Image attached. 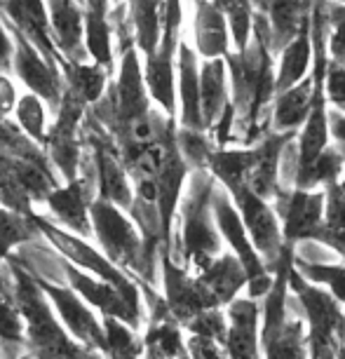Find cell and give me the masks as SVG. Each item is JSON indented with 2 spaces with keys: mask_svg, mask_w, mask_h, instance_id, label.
Instances as JSON below:
<instances>
[{
  "mask_svg": "<svg viewBox=\"0 0 345 359\" xmlns=\"http://www.w3.org/2000/svg\"><path fill=\"white\" fill-rule=\"evenodd\" d=\"M181 22H184L181 0H165L160 43L155 52L146 57L144 66V83L151 104L174 120H177V64H174V57L179 50Z\"/></svg>",
  "mask_w": 345,
  "mask_h": 359,
  "instance_id": "cell-6",
  "label": "cell"
},
{
  "mask_svg": "<svg viewBox=\"0 0 345 359\" xmlns=\"http://www.w3.org/2000/svg\"><path fill=\"white\" fill-rule=\"evenodd\" d=\"M10 31H12V43H15L12 73L22 80L31 94L43 99L47 108L57 111L59 101H62V92H64L62 71L47 62L43 54L22 36V31H17L12 24H10Z\"/></svg>",
  "mask_w": 345,
  "mask_h": 359,
  "instance_id": "cell-13",
  "label": "cell"
},
{
  "mask_svg": "<svg viewBox=\"0 0 345 359\" xmlns=\"http://www.w3.org/2000/svg\"><path fill=\"white\" fill-rule=\"evenodd\" d=\"M310 57H313V47H310V19H308V22H303L299 36L282 50L280 71H277L275 78V94L299 85L308 76Z\"/></svg>",
  "mask_w": 345,
  "mask_h": 359,
  "instance_id": "cell-28",
  "label": "cell"
},
{
  "mask_svg": "<svg viewBox=\"0 0 345 359\" xmlns=\"http://www.w3.org/2000/svg\"><path fill=\"white\" fill-rule=\"evenodd\" d=\"M108 3H111V0H85V5H87L85 12H92V15H106L108 17Z\"/></svg>",
  "mask_w": 345,
  "mask_h": 359,
  "instance_id": "cell-47",
  "label": "cell"
},
{
  "mask_svg": "<svg viewBox=\"0 0 345 359\" xmlns=\"http://www.w3.org/2000/svg\"><path fill=\"white\" fill-rule=\"evenodd\" d=\"M160 289L169 315L181 329L195 315L219 308V303L198 282V277L188 273L186 268H181L179 263H174L167 254H160Z\"/></svg>",
  "mask_w": 345,
  "mask_h": 359,
  "instance_id": "cell-8",
  "label": "cell"
},
{
  "mask_svg": "<svg viewBox=\"0 0 345 359\" xmlns=\"http://www.w3.org/2000/svg\"><path fill=\"white\" fill-rule=\"evenodd\" d=\"M233 130H235V108L233 104H228L223 106V111L219 115V120L214 123V127L209 132H212V137H214V146L216 148H223L228 144L230 139H233Z\"/></svg>",
  "mask_w": 345,
  "mask_h": 359,
  "instance_id": "cell-43",
  "label": "cell"
},
{
  "mask_svg": "<svg viewBox=\"0 0 345 359\" xmlns=\"http://www.w3.org/2000/svg\"><path fill=\"white\" fill-rule=\"evenodd\" d=\"M177 97H179V127L205 132L200 115V66L198 52L191 50L188 43H179L177 50Z\"/></svg>",
  "mask_w": 345,
  "mask_h": 359,
  "instance_id": "cell-20",
  "label": "cell"
},
{
  "mask_svg": "<svg viewBox=\"0 0 345 359\" xmlns=\"http://www.w3.org/2000/svg\"><path fill=\"white\" fill-rule=\"evenodd\" d=\"M195 45L200 57L223 59L228 54L226 17L212 5V0H195Z\"/></svg>",
  "mask_w": 345,
  "mask_h": 359,
  "instance_id": "cell-24",
  "label": "cell"
},
{
  "mask_svg": "<svg viewBox=\"0 0 345 359\" xmlns=\"http://www.w3.org/2000/svg\"><path fill=\"white\" fill-rule=\"evenodd\" d=\"M233 202L238 205V212L242 216V223H245V230L249 240H252L256 254L261 256L263 266L273 275V270L277 268V263H280L284 254V247H287L282 240L280 219L273 212L270 202L261 200L247 186L233 195Z\"/></svg>",
  "mask_w": 345,
  "mask_h": 359,
  "instance_id": "cell-10",
  "label": "cell"
},
{
  "mask_svg": "<svg viewBox=\"0 0 345 359\" xmlns=\"http://www.w3.org/2000/svg\"><path fill=\"white\" fill-rule=\"evenodd\" d=\"M252 165H254V148H214L207 172L233 198L235 193L247 186V176L252 172Z\"/></svg>",
  "mask_w": 345,
  "mask_h": 359,
  "instance_id": "cell-26",
  "label": "cell"
},
{
  "mask_svg": "<svg viewBox=\"0 0 345 359\" xmlns=\"http://www.w3.org/2000/svg\"><path fill=\"white\" fill-rule=\"evenodd\" d=\"M5 268L10 275L17 310L24 322V345L29 355L36 359H104L99 352L87 350L78 341H73L69 331L57 320L36 280L12 256L5 261Z\"/></svg>",
  "mask_w": 345,
  "mask_h": 359,
  "instance_id": "cell-3",
  "label": "cell"
},
{
  "mask_svg": "<svg viewBox=\"0 0 345 359\" xmlns=\"http://www.w3.org/2000/svg\"><path fill=\"white\" fill-rule=\"evenodd\" d=\"M228 334L223 343V352L228 359H259V322L261 306L252 298H235L226 306Z\"/></svg>",
  "mask_w": 345,
  "mask_h": 359,
  "instance_id": "cell-16",
  "label": "cell"
},
{
  "mask_svg": "<svg viewBox=\"0 0 345 359\" xmlns=\"http://www.w3.org/2000/svg\"><path fill=\"white\" fill-rule=\"evenodd\" d=\"M162 10L165 0H130V26L134 47L146 57L155 52L162 33Z\"/></svg>",
  "mask_w": 345,
  "mask_h": 359,
  "instance_id": "cell-27",
  "label": "cell"
},
{
  "mask_svg": "<svg viewBox=\"0 0 345 359\" xmlns=\"http://www.w3.org/2000/svg\"><path fill=\"white\" fill-rule=\"evenodd\" d=\"M315 80V78H313ZM329 146V120H327V97H324V80H315L310 113L303 123V132L296 144L299 151V169L308 167L324 148ZM296 169V172H299Z\"/></svg>",
  "mask_w": 345,
  "mask_h": 359,
  "instance_id": "cell-22",
  "label": "cell"
},
{
  "mask_svg": "<svg viewBox=\"0 0 345 359\" xmlns=\"http://www.w3.org/2000/svg\"><path fill=\"white\" fill-rule=\"evenodd\" d=\"M324 17H327V29H331L329 52L331 62L345 69V5L336 0H324Z\"/></svg>",
  "mask_w": 345,
  "mask_h": 359,
  "instance_id": "cell-39",
  "label": "cell"
},
{
  "mask_svg": "<svg viewBox=\"0 0 345 359\" xmlns=\"http://www.w3.org/2000/svg\"><path fill=\"white\" fill-rule=\"evenodd\" d=\"M0 8L5 10V17L22 36L43 54L52 66L62 69L64 59L52 43L50 31V12L45 0H0Z\"/></svg>",
  "mask_w": 345,
  "mask_h": 359,
  "instance_id": "cell-15",
  "label": "cell"
},
{
  "mask_svg": "<svg viewBox=\"0 0 345 359\" xmlns=\"http://www.w3.org/2000/svg\"><path fill=\"white\" fill-rule=\"evenodd\" d=\"M90 223L92 242L113 266H118L139 284H148L153 289L160 287V275L148 266L144 240L130 214L104 200H94L90 205Z\"/></svg>",
  "mask_w": 345,
  "mask_h": 359,
  "instance_id": "cell-4",
  "label": "cell"
},
{
  "mask_svg": "<svg viewBox=\"0 0 345 359\" xmlns=\"http://www.w3.org/2000/svg\"><path fill=\"white\" fill-rule=\"evenodd\" d=\"M320 242L345 261V193L336 184L324 191V219Z\"/></svg>",
  "mask_w": 345,
  "mask_h": 359,
  "instance_id": "cell-31",
  "label": "cell"
},
{
  "mask_svg": "<svg viewBox=\"0 0 345 359\" xmlns=\"http://www.w3.org/2000/svg\"><path fill=\"white\" fill-rule=\"evenodd\" d=\"M97 200L94 181L78 176L69 184H59L47 195L43 202L45 212H40L45 219H50L54 226H59L66 233H73L83 240H92V223H90V205Z\"/></svg>",
  "mask_w": 345,
  "mask_h": 359,
  "instance_id": "cell-12",
  "label": "cell"
},
{
  "mask_svg": "<svg viewBox=\"0 0 345 359\" xmlns=\"http://www.w3.org/2000/svg\"><path fill=\"white\" fill-rule=\"evenodd\" d=\"M336 3H343L345 5V0H336Z\"/></svg>",
  "mask_w": 345,
  "mask_h": 359,
  "instance_id": "cell-52",
  "label": "cell"
},
{
  "mask_svg": "<svg viewBox=\"0 0 345 359\" xmlns=\"http://www.w3.org/2000/svg\"><path fill=\"white\" fill-rule=\"evenodd\" d=\"M85 22V54L92 59V64L104 66L111 73L113 71V26L108 22L106 15H92V12H83Z\"/></svg>",
  "mask_w": 345,
  "mask_h": 359,
  "instance_id": "cell-33",
  "label": "cell"
},
{
  "mask_svg": "<svg viewBox=\"0 0 345 359\" xmlns=\"http://www.w3.org/2000/svg\"><path fill=\"white\" fill-rule=\"evenodd\" d=\"M228 71L223 59H205L200 66V115L209 132L228 104Z\"/></svg>",
  "mask_w": 345,
  "mask_h": 359,
  "instance_id": "cell-25",
  "label": "cell"
},
{
  "mask_svg": "<svg viewBox=\"0 0 345 359\" xmlns=\"http://www.w3.org/2000/svg\"><path fill=\"white\" fill-rule=\"evenodd\" d=\"M47 104L40 97L31 92L19 94V101L15 106V113H12V120L19 130L24 132V137H29L33 144L45 146L47 141V132H50V120H47Z\"/></svg>",
  "mask_w": 345,
  "mask_h": 359,
  "instance_id": "cell-35",
  "label": "cell"
},
{
  "mask_svg": "<svg viewBox=\"0 0 345 359\" xmlns=\"http://www.w3.org/2000/svg\"><path fill=\"white\" fill-rule=\"evenodd\" d=\"M343 165L345 158L341 155V151L336 146H327L308 167H301L296 172L294 188H299V191H315L317 186L336 184L338 176L343 174Z\"/></svg>",
  "mask_w": 345,
  "mask_h": 359,
  "instance_id": "cell-32",
  "label": "cell"
},
{
  "mask_svg": "<svg viewBox=\"0 0 345 359\" xmlns=\"http://www.w3.org/2000/svg\"><path fill=\"white\" fill-rule=\"evenodd\" d=\"M212 216H214V226L219 230L221 240L228 242V247L233 249L230 254H235V259H238L242 263V268H245L247 280L268 275L261 256L256 254L252 240H249L238 207H235V202L228 195L226 188H221L219 184H216L212 191Z\"/></svg>",
  "mask_w": 345,
  "mask_h": 359,
  "instance_id": "cell-14",
  "label": "cell"
},
{
  "mask_svg": "<svg viewBox=\"0 0 345 359\" xmlns=\"http://www.w3.org/2000/svg\"><path fill=\"white\" fill-rule=\"evenodd\" d=\"M292 266L310 284H324L338 306H345V263H303L292 259Z\"/></svg>",
  "mask_w": 345,
  "mask_h": 359,
  "instance_id": "cell-36",
  "label": "cell"
},
{
  "mask_svg": "<svg viewBox=\"0 0 345 359\" xmlns=\"http://www.w3.org/2000/svg\"><path fill=\"white\" fill-rule=\"evenodd\" d=\"M338 188H341V191L345 193V174L341 176V179H338Z\"/></svg>",
  "mask_w": 345,
  "mask_h": 359,
  "instance_id": "cell-49",
  "label": "cell"
},
{
  "mask_svg": "<svg viewBox=\"0 0 345 359\" xmlns=\"http://www.w3.org/2000/svg\"><path fill=\"white\" fill-rule=\"evenodd\" d=\"M233 83L235 127L245 132L242 141L254 144L270 132L268 104L275 97L273 52H270V26L263 15H252V38L242 52L223 57Z\"/></svg>",
  "mask_w": 345,
  "mask_h": 359,
  "instance_id": "cell-1",
  "label": "cell"
},
{
  "mask_svg": "<svg viewBox=\"0 0 345 359\" xmlns=\"http://www.w3.org/2000/svg\"><path fill=\"white\" fill-rule=\"evenodd\" d=\"M329 120V134L336 139V148L345 158V111H331L327 113Z\"/></svg>",
  "mask_w": 345,
  "mask_h": 359,
  "instance_id": "cell-45",
  "label": "cell"
},
{
  "mask_svg": "<svg viewBox=\"0 0 345 359\" xmlns=\"http://www.w3.org/2000/svg\"><path fill=\"white\" fill-rule=\"evenodd\" d=\"M19 101V90L8 73H0V120H8L15 113Z\"/></svg>",
  "mask_w": 345,
  "mask_h": 359,
  "instance_id": "cell-44",
  "label": "cell"
},
{
  "mask_svg": "<svg viewBox=\"0 0 345 359\" xmlns=\"http://www.w3.org/2000/svg\"><path fill=\"white\" fill-rule=\"evenodd\" d=\"M277 219L282 221L284 245L294 247L299 242H320L322 219H324V193L299 191V188H282L273 200Z\"/></svg>",
  "mask_w": 345,
  "mask_h": 359,
  "instance_id": "cell-11",
  "label": "cell"
},
{
  "mask_svg": "<svg viewBox=\"0 0 345 359\" xmlns=\"http://www.w3.org/2000/svg\"><path fill=\"white\" fill-rule=\"evenodd\" d=\"M195 277H198V282L212 294L214 301L219 303V308L233 303L247 284L245 268H242V263L235 259V254H230V252L219 254L205 273H200Z\"/></svg>",
  "mask_w": 345,
  "mask_h": 359,
  "instance_id": "cell-23",
  "label": "cell"
},
{
  "mask_svg": "<svg viewBox=\"0 0 345 359\" xmlns=\"http://www.w3.org/2000/svg\"><path fill=\"white\" fill-rule=\"evenodd\" d=\"M184 329L191 336L209 338V341L219 343L223 348V343H226V334H228V320H226V315L221 313V308L205 310V313L195 315Z\"/></svg>",
  "mask_w": 345,
  "mask_h": 359,
  "instance_id": "cell-40",
  "label": "cell"
},
{
  "mask_svg": "<svg viewBox=\"0 0 345 359\" xmlns=\"http://www.w3.org/2000/svg\"><path fill=\"white\" fill-rule=\"evenodd\" d=\"M212 5L226 17L228 33H233V43L242 52L252 38V3L249 0H212Z\"/></svg>",
  "mask_w": 345,
  "mask_h": 359,
  "instance_id": "cell-37",
  "label": "cell"
},
{
  "mask_svg": "<svg viewBox=\"0 0 345 359\" xmlns=\"http://www.w3.org/2000/svg\"><path fill=\"white\" fill-rule=\"evenodd\" d=\"M186 352L191 359H228L219 343L209 341V338H200V336L186 338Z\"/></svg>",
  "mask_w": 345,
  "mask_h": 359,
  "instance_id": "cell-42",
  "label": "cell"
},
{
  "mask_svg": "<svg viewBox=\"0 0 345 359\" xmlns=\"http://www.w3.org/2000/svg\"><path fill=\"white\" fill-rule=\"evenodd\" d=\"M324 97L336 108H345V69L334 62L327 64V73H324Z\"/></svg>",
  "mask_w": 345,
  "mask_h": 359,
  "instance_id": "cell-41",
  "label": "cell"
},
{
  "mask_svg": "<svg viewBox=\"0 0 345 359\" xmlns=\"http://www.w3.org/2000/svg\"><path fill=\"white\" fill-rule=\"evenodd\" d=\"M287 310H289L287 320H284L273 334L259 341V345L263 348V357L266 359H310L306 320H303L299 301H296L292 294L287 296Z\"/></svg>",
  "mask_w": 345,
  "mask_h": 359,
  "instance_id": "cell-19",
  "label": "cell"
},
{
  "mask_svg": "<svg viewBox=\"0 0 345 359\" xmlns=\"http://www.w3.org/2000/svg\"><path fill=\"white\" fill-rule=\"evenodd\" d=\"M33 280H36V277H33ZM36 284L45 294L47 301H50L57 320L62 322V327L66 331H69V336L73 341H78L87 350L104 355L106 338H104V324H101V317L87 306L76 291L66 287V284H54V282H45V280H36Z\"/></svg>",
  "mask_w": 345,
  "mask_h": 359,
  "instance_id": "cell-7",
  "label": "cell"
},
{
  "mask_svg": "<svg viewBox=\"0 0 345 359\" xmlns=\"http://www.w3.org/2000/svg\"><path fill=\"white\" fill-rule=\"evenodd\" d=\"M0 266H3V263H0Z\"/></svg>",
  "mask_w": 345,
  "mask_h": 359,
  "instance_id": "cell-53",
  "label": "cell"
},
{
  "mask_svg": "<svg viewBox=\"0 0 345 359\" xmlns=\"http://www.w3.org/2000/svg\"><path fill=\"white\" fill-rule=\"evenodd\" d=\"M216 181L207 169H193L181 193L177 216L172 226L169 259L200 275L221 254V235L212 216V191Z\"/></svg>",
  "mask_w": 345,
  "mask_h": 359,
  "instance_id": "cell-2",
  "label": "cell"
},
{
  "mask_svg": "<svg viewBox=\"0 0 345 359\" xmlns=\"http://www.w3.org/2000/svg\"><path fill=\"white\" fill-rule=\"evenodd\" d=\"M141 345H144V352L162 359H177L186 352L184 331L172 320V315L148 320L141 331Z\"/></svg>",
  "mask_w": 345,
  "mask_h": 359,
  "instance_id": "cell-30",
  "label": "cell"
},
{
  "mask_svg": "<svg viewBox=\"0 0 345 359\" xmlns=\"http://www.w3.org/2000/svg\"><path fill=\"white\" fill-rule=\"evenodd\" d=\"M64 284L73 289L83 301L90 306L99 317H111V320H120L141 334L146 327V310L134 306L120 294L111 284L97 280V277L83 273V270L73 268L71 263L64 261Z\"/></svg>",
  "mask_w": 345,
  "mask_h": 359,
  "instance_id": "cell-9",
  "label": "cell"
},
{
  "mask_svg": "<svg viewBox=\"0 0 345 359\" xmlns=\"http://www.w3.org/2000/svg\"><path fill=\"white\" fill-rule=\"evenodd\" d=\"M261 10L270 26V52H282L299 36L303 22L310 19L313 0H249Z\"/></svg>",
  "mask_w": 345,
  "mask_h": 359,
  "instance_id": "cell-18",
  "label": "cell"
},
{
  "mask_svg": "<svg viewBox=\"0 0 345 359\" xmlns=\"http://www.w3.org/2000/svg\"><path fill=\"white\" fill-rule=\"evenodd\" d=\"M12 57H15V43L10 31L0 24V73H12Z\"/></svg>",
  "mask_w": 345,
  "mask_h": 359,
  "instance_id": "cell-46",
  "label": "cell"
},
{
  "mask_svg": "<svg viewBox=\"0 0 345 359\" xmlns=\"http://www.w3.org/2000/svg\"><path fill=\"white\" fill-rule=\"evenodd\" d=\"M43 237L38 233L36 223L31 221V214L12 212L8 207H0V263H5L19 247Z\"/></svg>",
  "mask_w": 345,
  "mask_h": 359,
  "instance_id": "cell-34",
  "label": "cell"
},
{
  "mask_svg": "<svg viewBox=\"0 0 345 359\" xmlns=\"http://www.w3.org/2000/svg\"><path fill=\"white\" fill-rule=\"evenodd\" d=\"M296 139V132H266L254 146V165L247 176V188L259 195L261 200L273 202L280 195L282 186L277 179L282 148Z\"/></svg>",
  "mask_w": 345,
  "mask_h": 359,
  "instance_id": "cell-17",
  "label": "cell"
},
{
  "mask_svg": "<svg viewBox=\"0 0 345 359\" xmlns=\"http://www.w3.org/2000/svg\"><path fill=\"white\" fill-rule=\"evenodd\" d=\"M64 85L83 101L87 108H92L97 101L104 97L111 83V73L104 66H97L92 62H80V64H66L62 66Z\"/></svg>",
  "mask_w": 345,
  "mask_h": 359,
  "instance_id": "cell-29",
  "label": "cell"
},
{
  "mask_svg": "<svg viewBox=\"0 0 345 359\" xmlns=\"http://www.w3.org/2000/svg\"><path fill=\"white\" fill-rule=\"evenodd\" d=\"M177 359H191V357H188V352H184V355H181V357H177Z\"/></svg>",
  "mask_w": 345,
  "mask_h": 359,
  "instance_id": "cell-51",
  "label": "cell"
},
{
  "mask_svg": "<svg viewBox=\"0 0 345 359\" xmlns=\"http://www.w3.org/2000/svg\"><path fill=\"white\" fill-rule=\"evenodd\" d=\"M177 148H179L181 160H184L188 169L193 172V169H207L209 158H212L216 146L205 132L177 127Z\"/></svg>",
  "mask_w": 345,
  "mask_h": 359,
  "instance_id": "cell-38",
  "label": "cell"
},
{
  "mask_svg": "<svg viewBox=\"0 0 345 359\" xmlns=\"http://www.w3.org/2000/svg\"><path fill=\"white\" fill-rule=\"evenodd\" d=\"M336 359H345V348H343V345H338V348H336Z\"/></svg>",
  "mask_w": 345,
  "mask_h": 359,
  "instance_id": "cell-48",
  "label": "cell"
},
{
  "mask_svg": "<svg viewBox=\"0 0 345 359\" xmlns=\"http://www.w3.org/2000/svg\"><path fill=\"white\" fill-rule=\"evenodd\" d=\"M315 80L306 76L299 85L289 87L284 92H277L275 104L270 106V130L273 132H299V127L306 123L313 101Z\"/></svg>",
  "mask_w": 345,
  "mask_h": 359,
  "instance_id": "cell-21",
  "label": "cell"
},
{
  "mask_svg": "<svg viewBox=\"0 0 345 359\" xmlns=\"http://www.w3.org/2000/svg\"><path fill=\"white\" fill-rule=\"evenodd\" d=\"M31 221L36 223V228H38V233L43 235V240L59 256H62L66 263H71L73 268L83 270V273L97 277V280H101V282L111 284V287L118 289L130 303L144 308V298H141L139 282L132 280V277L127 273H123L118 266H113V263L99 252L92 240H83V237H78L73 233H66V230H62L59 226H54L50 219H45L38 209L31 214Z\"/></svg>",
  "mask_w": 345,
  "mask_h": 359,
  "instance_id": "cell-5",
  "label": "cell"
},
{
  "mask_svg": "<svg viewBox=\"0 0 345 359\" xmlns=\"http://www.w3.org/2000/svg\"><path fill=\"white\" fill-rule=\"evenodd\" d=\"M17 359H36V357L29 355V352H24V355H22V357H17Z\"/></svg>",
  "mask_w": 345,
  "mask_h": 359,
  "instance_id": "cell-50",
  "label": "cell"
}]
</instances>
